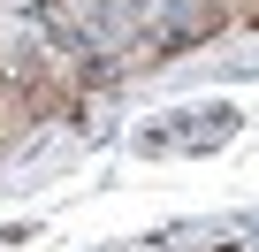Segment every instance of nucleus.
Masks as SVG:
<instances>
[{"mask_svg":"<svg viewBox=\"0 0 259 252\" xmlns=\"http://www.w3.org/2000/svg\"><path fill=\"white\" fill-rule=\"evenodd\" d=\"M221 16H229V23H244V16H251V0H221Z\"/></svg>","mask_w":259,"mask_h":252,"instance_id":"obj_1","label":"nucleus"}]
</instances>
